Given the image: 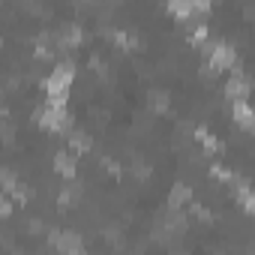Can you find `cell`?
Returning a JSON list of instances; mask_svg holds the SVG:
<instances>
[{"mask_svg":"<svg viewBox=\"0 0 255 255\" xmlns=\"http://www.w3.org/2000/svg\"><path fill=\"white\" fill-rule=\"evenodd\" d=\"M231 117H234V123L240 126V129H252V108H249V102H246V96L243 99H231Z\"/></svg>","mask_w":255,"mask_h":255,"instance_id":"obj_5","label":"cell"},{"mask_svg":"<svg viewBox=\"0 0 255 255\" xmlns=\"http://www.w3.org/2000/svg\"><path fill=\"white\" fill-rule=\"evenodd\" d=\"M195 138H198V144H201L207 153H219V150H222L219 138H216V135H210L207 129H198V132H195Z\"/></svg>","mask_w":255,"mask_h":255,"instance_id":"obj_11","label":"cell"},{"mask_svg":"<svg viewBox=\"0 0 255 255\" xmlns=\"http://www.w3.org/2000/svg\"><path fill=\"white\" fill-rule=\"evenodd\" d=\"M237 201H240V207H243L246 213H252L255 201H252V192H249V183H246V180H240V183H237Z\"/></svg>","mask_w":255,"mask_h":255,"instance_id":"obj_13","label":"cell"},{"mask_svg":"<svg viewBox=\"0 0 255 255\" xmlns=\"http://www.w3.org/2000/svg\"><path fill=\"white\" fill-rule=\"evenodd\" d=\"M12 207H15V204L9 201V195H6V192H0V216H9Z\"/></svg>","mask_w":255,"mask_h":255,"instance_id":"obj_18","label":"cell"},{"mask_svg":"<svg viewBox=\"0 0 255 255\" xmlns=\"http://www.w3.org/2000/svg\"><path fill=\"white\" fill-rule=\"evenodd\" d=\"M0 48H3V42H0Z\"/></svg>","mask_w":255,"mask_h":255,"instance_id":"obj_21","label":"cell"},{"mask_svg":"<svg viewBox=\"0 0 255 255\" xmlns=\"http://www.w3.org/2000/svg\"><path fill=\"white\" fill-rule=\"evenodd\" d=\"M189 201H192V189L186 183H174V189L168 195V210H183Z\"/></svg>","mask_w":255,"mask_h":255,"instance_id":"obj_7","label":"cell"},{"mask_svg":"<svg viewBox=\"0 0 255 255\" xmlns=\"http://www.w3.org/2000/svg\"><path fill=\"white\" fill-rule=\"evenodd\" d=\"M225 96H228V99H243V96H249V81H246L243 75H231V81L225 84Z\"/></svg>","mask_w":255,"mask_h":255,"instance_id":"obj_8","label":"cell"},{"mask_svg":"<svg viewBox=\"0 0 255 255\" xmlns=\"http://www.w3.org/2000/svg\"><path fill=\"white\" fill-rule=\"evenodd\" d=\"M36 120H39L42 129H48V132H69V126H72V120L66 114V105H45L36 114Z\"/></svg>","mask_w":255,"mask_h":255,"instance_id":"obj_2","label":"cell"},{"mask_svg":"<svg viewBox=\"0 0 255 255\" xmlns=\"http://www.w3.org/2000/svg\"><path fill=\"white\" fill-rule=\"evenodd\" d=\"M72 81H75V66H72V63H57V66L51 69V75L45 78L48 105H66Z\"/></svg>","mask_w":255,"mask_h":255,"instance_id":"obj_1","label":"cell"},{"mask_svg":"<svg viewBox=\"0 0 255 255\" xmlns=\"http://www.w3.org/2000/svg\"><path fill=\"white\" fill-rule=\"evenodd\" d=\"M192 210H195V216H198L201 222H207V219H210V213H207V210H204L201 204H192Z\"/></svg>","mask_w":255,"mask_h":255,"instance_id":"obj_20","label":"cell"},{"mask_svg":"<svg viewBox=\"0 0 255 255\" xmlns=\"http://www.w3.org/2000/svg\"><path fill=\"white\" fill-rule=\"evenodd\" d=\"M207 63H210V69H213V72L234 69V66H237V51H234L231 45H225V42H216V45L210 48V57H207Z\"/></svg>","mask_w":255,"mask_h":255,"instance_id":"obj_3","label":"cell"},{"mask_svg":"<svg viewBox=\"0 0 255 255\" xmlns=\"http://www.w3.org/2000/svg\"><path fill=\"white\" fill-rule=\"evenodd\" d=\"M51 246L57 249V252H63V255H81L84 252V240L78 237V234H72V231H51Z\"/></svg>","mask_w":255,"mask_h":255,"instance_id":"obj_4","label":"cell"},{"mask_svg":"<svg viewBox=\"0 0 255 255\" xmlns=\"http://www.w3.org/2000/svg\"><path fill=\"white\" fill-rule=\"evenodd\" d=\"M69 144H72V147H75L78 153H87L93 141H90V135H87V132H81V129H75V132H69Z\"/></svg>","mask_w":255,"mask_h":255,"instance_id":"obj_12","label":"cell"},{"mask_svg":"<svg viewBox=\"0 0 255 255\" xmlns=\"http://www.w3.org/2000/svg\"><path fill=\"white\" fill-rule=\"evenodd\" d=\"M210 174H213V177H219V180H225V183H231V180H234V174H231L228 168H222V165H213V168H210Z\"/></svg>","mask_w":255,"mask_h":255,"instance_id":"obj_17","label":"cell"},{"mask_svg":"<svg viewBox=\"0 0 255 255\" xmlns=\"http://www.w3.org/2000/svg\"><path fill=\"white\" fill-rule=\"evenodd\" d=\"M54 171H57L60 177L72 180V177L78 174V162H75V156H72V153H57V156H54Z\"/></svg>","mask_w":255,"mask_h":255,"instance_id":"obj_6","label":"cell"},{"mask_svg":"<svg viewBox=\"0 0 255 255\" xmlns=\"http://www.w3.org/2000/svg\"><path fill=\"white\" fill-rule=\"evenodd\" d=\"M81 42H84V33H81L78 24H69V27L60 30V45H63V48H78Z\"/></svg>","mask_w":255,"mask_h":255,"instance_id":"obj_9","label":"cell"},{"mask_svg":"<svg viewBox=\"0 0 255 255\" xmlns=\"http://www.w3.org/2000/svg\"><path fill=\"white\" fill-rule=\"evenodd\" d=\"M168 12L180 21L192 18V0H168Z\"/></svg>","mask_w":255,"mask_h":255,"instance_id":"obj_10","label":"cell"},{"mask_svg":"<svg viewBox=\"0 0 255 255\" xmlns=\"http://www.w3.org/2000/svg\"><path fill=\"white\" fill-rule=\"evenodd\" d=\"M114 42H117L120 48H135V42H132L129 36H126V33H114Z\"/></svg>","mask_w":255,"mask_h":255,"instance_id":"obj_19","label":"cell"},{"mask_svg":"<svg viewBox=\"0 0 255 255\" xmlns=\"http://www.w3.org/2000/svg\"><path fill=\"white\" fill-rule=\"evenodd\" d=\"M207 39H210V27H207V24H198V27H192V33H189V45L201 48V45H207Z\"/></svg>","mask_w":255,"mask_h":255,"instance_id":"obj_14","label":"cell"},{"mask_svg":"<svg viewBox=\"0 0 255 255\" xmlns=\"http://www.w3.org/2000/svg\"><path fill=\"white\" fill-rule=\"evenodd\" d=\"M150 108L153 111H168V93H150Z\"/></svg>","mask_w":255,"mask_h":255,"instance_id":"obj_15","label":"cell"},{"mask_svg":"<svg viewBox=\"0 0 255 255\" xmlns=\"http://www.w3.org/2000/svg\"><path fill=\"white\" fill-rule=\"evenodd\" d=\"M213 0H192V15H207Z\"/></svg>","mask_w":255,"mask_h":255,"instance_id":"obj_16","label":"cell"}]
</instances>
